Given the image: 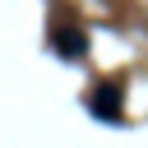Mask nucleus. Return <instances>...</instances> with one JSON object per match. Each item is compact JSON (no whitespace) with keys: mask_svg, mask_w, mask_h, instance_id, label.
<instances>
[{"mask_svg":"<svg viewBox=\"0 0 148 148\" xmlns=\"http://www.w3.org/2000/svg\"><path fill=\"white\" fill-rule=\"evenodd\" d=\"M88 111L97 116V120H120V83H97L92 92H88Z\"/></svg>","mask_w":148,"mask_h":148,"instance_id":"f257e3e1","label":"nucleus"},{"mask_svg":"<svg viewBox=\"0 0 148 148\" xmlns=\"http://www.w3.org/2000/svg\"><path fill=\"white\" fill-rule=\"evenodd\" d=\"M51 51L65 56V60H83V56H88V37H83V28H60V32H51Z\"/></svg>","mask_w":148,"mask_h":148,"instance_id":"f03ea898","label":"nucleus"}]
</instances>
